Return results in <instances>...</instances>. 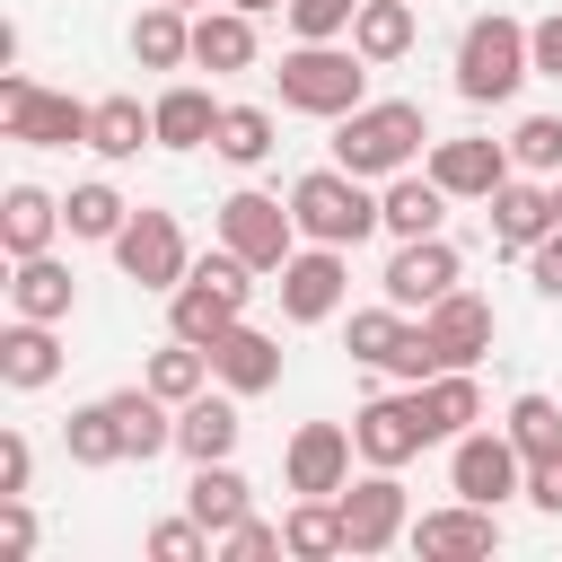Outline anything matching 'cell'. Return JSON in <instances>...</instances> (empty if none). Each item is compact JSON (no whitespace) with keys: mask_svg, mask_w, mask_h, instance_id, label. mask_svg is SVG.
<instances>
[{"mask_svg":"<svg viewBox=\"0 0 562 562\" xmlns=\"http://www.w3.org/2000/svg\"><path fill=\"white\" fill-rule=\"evenodd\" d=\"M351 439H360V465H413L430 448V413H422V386L413 395H369L351 413Z\"/></svg>","mask_w":562,"mask_h":562,"instance_id":"cell-12","label":"cell"},{"mask_svg":"<svg viewBox=\"0 0 562 562\" xmlns=\"http://www.w3.org/2000/svg\"><path fill=\"white\" fill-rule=\"evenodd\" d=\"M439 220H448V184L439 176H386V193H378V228H395V237H439Z\"/></svg>","mask_w":562,"mask_h":562,"instance_id":"cell-22","label":"cell"},{"mask_svg":"<svg viewBox=\"0 0 562 562\" xmlns=\"http://www.w3.org/2000/svg\"><path fill=\"white\" fill-rule=\"evenodd\" d=\"M193 61L202 70H246L255 61V18L228 0V9H193Z\"/></svg>","mask_w":562,"mask_h":562,"instance_id":"cell-28","label":"cell"},{"mask_svg":"<svg viewBox=\"0 0 562 562\" xmlns=\"http://www.w3.org/2000/svg\"><path fill=\"white\" fill-rule=\"evenodd\" d=\"M334 509H342L351 553H386V544H404V536H413V501H404L395 465H369L360 483H342V492H334Z\"/></svg>","mask_w":562,"mask_h":562,"instance_id":"cell-8","label":"cell"},{"mask_svg":"<svg viewBox=\"0 0 562 562\" xmlns=\"http://www.w3.org/2000/svg\"><path fill=\"white\" fill-rule=\"evenodd\" d=\"M237 9H246V18H263V9H281V0H237Z\"/></svg>","mask_w":562,"mask_h":562,"instance_id":"cell-49","label":"cell"},{"mask_svg":"<svg viewBox=\"0 0 562 562\" xmlns=\"http://www.w3.org/2000/svg\"><path fill=\"white\" fill-rule=\"evenodd\" d=\"M527 281H536V290H544V299H562V228H553V237H536V246H527Z\"/></svg>","mask_w":562,"mask_h":562,"instance_id":"cell-46","label":"cell"},{"mask_svg":"<svg viewBox=\"0 0 562 562\" xmlns=\"http://www.w3.org/2000/svg\"><path fill=\"white\" fill-rule=\"evenodd\" d=\"M386 378H404V386H422V378H439V342L413 325L404 342H395V360H386Z\"/></svg>","mask_w":562,"mask_h":562,"instance_id":"cell-43","label":"cell"},{"mask_svg":"<svg viewBox=\"0 0 562 562\" xmlns=\"http://www.w3.org/2000/svg\"><path fill=\"white\" fill-rule=\"evenodd\" d=\"M501 430L518 439V457H527V465H544V457H562V404H553V395H518Z\"/></svg>","mask_w":562,"mask_h":562,"instance_id":"cell-37","label":"cell"},{"mask_svg":"<svg viewBox=\"0 0 562 562\" xmlns=\"http://www.w3.org/2000/svg\"><path fill=\"white\" fill-rule=\"evenodd\" d=\"M527 501H536L544 518H562V457H544V465H527Z\"/></svg>","mask_w":562,"mask_h":562,"instance_id":"cell-48","label":"cell"},{"mask_svg":"<svg viewBox=\"0 0 562 562\" xmlns=\"http://www.w3.org/2000/svg\"><path fill=\"white\" fill-rule=\"evenodd\" d=\"M351 44H360L369 61H404V53H413V0H360Z\"/></svg>","mask_w":562,"mask_h":562,"instance_id":"cell-34","label":"cell"},{"mask_svg":"<svg viewBox=\"0 0 562 562\" xmlns=\"http://www.w3.org/2000/svg\"><path fill=\"white\" fill-rule=\"evenodd\" d=\"M149 140H158V114L140 97H97V114H88V149L97 158H140Z\"/></svg>","mask_w":562,"mask_h":562,"instance_id":"cell-29","label":"cell"},{"mask_svg":"<svg viewBox=\"0 0 562 562\" xmlns=\"http://www.w3.org/2000/svg\"><path fill=\"white\" fill-rule=\"evenodd\" d=\"M176 9H202V0H176Z\"/></svg>","mask_w":562,"mask_h":562,"instance_id":"cell-51","label":"cell"},{"mask_svg":"<svg viewBox=\"0 0 562 562\" xmlns=\"http://www.w3.org/2000/svg\"><path fill=\"white\" fill-rule=\"evenodd\" d=\"M220 246H228V255H246L255 272H281V263L299 255V211L246 184V193H228V202H220Z\"/></svg>","mask_w":562,"mask_h":562,"instance_id":"cell-7","label":"cell"},{"mask_svg":"<svg viewBox=\"0 0 562 562\" xmlns=\"http://www.w3.org/2000/svg\"><path fill=\"white\" fill-rule=\"evenodd\" d=\"M184 509H193L211 536H228V527L255 509V483H246L228 457H211V465H193V483H184Z\"/></svg>","mask_w":562,"mask_h":562,"instance_id":"cell-26","label":"cell"},{"mask_svg":"<svg viewBox=\"0 0 562 562\" xmlns=\"http://www.w3.org/2000/svg\"><path fill=\"white\" fill-rule=\"evenodd\" d=\"M281 536H290V553H299V562H334V553H351L342 509H334V501H316V492H299V509L281 518Z\"/></svg>","mask_w":562,"mask_h":562,"instance_id":"cell-33","label":"cell"},{"mask_svg":"<svg viewBox=\"0 0 562 562\" xmlns=\"http://www.w3.org/2000/svg\"><path fill=\"white\" fill-rule=\"evenodd\" d=\"M342 255H351V246H316V237H307V246L272 272V290H281V316H290V325H325V316L342 307V290H351V263H342Z\"/></svg>","mask_w":562,"mask_h":562,"instance_id":"cell-10","label":"cell"},{"mask_svg":"<svg viewBox=\"0 0 562 562\" xmlns=\"http://www.w3.org/2000/svg\"><path fill=\"white\" fill-rule=\"evenodd\" d=\"M422 334L439 342V369H474V360L492 351L501 316H492V299H474V290H448V299H430V307H422Z\"/></svg>","mask_w":562,"mask_h":562,"instance_id":"cell-16","label":"cell"},{"mask_svg":"<svg viewBox=\"0 0 562 562\" xmlns=\"http://www.w3.org/2000/svg\"><path fill=\"white\" fill-rule=\"evenodd\" d=\"M281 18H290L299 44H342L351 18H360V0H281Z\"/></svg>","mask_w":562,"mask_h":562,"instance_id":"cell-39","label":"cell"},{"mask_svg":"<svg viewBox=\"0 0 562 562\" xmlns=\"http://www.w3.org/2000/svg\"><path fill=\"white\" fill-rule=\"evenodd\" d=\"M70 307H79L70 263H53V255H18V272H9V316H44V325H61Z\"/></svg>","mask_w":562,"mask_h":562,"instance_id":"cell-23","label":"cell"},{"mask_svg":"<svg viewBox=\"0 0 562 562\" xmlns=\"http://www.w3.org/2000/svg\"><path fill=\"white\" fill-rule=\"evenodd\" d=\"M404 544H413L422 562H492V553H501V509H483V501H448V509H422Z\"/></svg>","mask_w":562,"mask_h":562,"instance_id":"cell-13","label":"cell"},{"mask_svg":"<svg viewBox=\"0 0 562 562\" xmlns=\"http://www.w3.org/2000/svg\"><path fill=\"white\" fill-rule=\"evenodd\" d=\"M553 228H562V176H553Z\"/></svg>","mask_w":562,"mask_h":562,"instance_id":"cell-50","label":"cell"},{"mask_svg":"<svg viewBox=\"0 0 562 562\" xmlns=\"http://www.w3.org/2000/svg\"><path fill=\"white\" fill-rule=\"evenodd\" d=\"M369 70H378V61H369L360 44H299V53L281 61V105L342 123L351 105H369Z\"/></svg>","mask_w":562,"mask_h":562,"instance_id":"cell-4","label":"cell"},{"mask_svg":"<svg viewBox=\"0 0 562 562\" xmlns=\"http://www.w3.org/2000/svg\"><path fill=\"white\" fill-rule=\"evenodd\" d=\"M132 61H140V70H184V61H193V9L149 0V9L132 18Z\"/></svg>","mask_w":562,"mask_h":562,"instance_id":"cell-25","label":"cell"},{"mask_svg":"<svg viewBox=\"0 0 562 562\" xmlns=\"http://www.w3.org/2000/svg\"><path fill=\"white\" fill-rule=\"evenodd\" d=\"M26 483H35V448L26 430H0V501H26Z\"/></svg>","mask_w":562,"mask_h":562,"instance_id":"cell-44","label":"cell"},{"mask_svg":"<svg viewBox=\"0 0 562 562\" xmlns=\"http://www.w3.org/2000/svg\"><path fill=\"white\" fill-rule=\"evenodd\" d=\"M509 167H518L509 140H474V132L465 140H430V176L448 184V202H492L509 184Z\"/></svg>","mask_w":562,"mask_h":562,"instance_id":"cell-17","label":"cell"},{"mask_svg":"<svg viewBox=\"0 0 562 562\" xmlns=\"http://www.w3.org/2000/svg\"><path fill=\"white\" fill-rule=\"evenodd\" d=\"M220 553H228V562H272V553H290V536H281V527H263V518L246 509V518L220 536Z\"/></svg>","mask_w":562,"mask_h":562,"instance_id":"cell-42","label":"cell"},{"mask_svg":"<svg viewBox=\"0 0 562 562\" xmlns=\"http://www.w3.org/2000/svg\"><path fill=\"white\" fill-rule=\"evenodd\" d=\"M422 413H430V439H465V430L483 422V386H474V369H439V378H422Z\"/></svg>","mask_w":562,"mask_h":562,"instance_id":"cell-31","label":"cell"},{"mask_svg":"<svg viewBox=\"0 0 562 562\" xmlns=\"http://www.w3.org/2000/svg\"><path fill=\"white\" fill-rule=\"evenodd\" d=\"M53 378H61V342H53V325H44V316H9V325H0V386L35 395V386H53Z\"/></svg>","mask_w":562,"mask_h":562,"instance_id":"cell-19","label":"cell"},{"mask_svg":"<svg viewBox=\"0 0 562 562\" xmlns=\"http://www.w3.org/2000/svg\"><path fill=\"white\" fill-rule=\"evenodd\" d=\"M237 430H246V422H237V395H228V386H220V395L202 386L193 404H176V448H184L193 465L228 457V448H237Z\"/></svg>","mask_w":562,"mask_h":562,"instance_id":"cell-24","label":"cell"},{"mask_svg":"<svg viewBox=\"0 0 562 562\" xmlns=\"http://www.w3.org/2000/svg\"><path fill=\"white\" fill-rule=\"evenodd\" d=\"M422 140H430V114H422L413 97H369V105H351V114L334 123V167L386 184V176H404V167L422 158Z\"/></svg>","mask_w":562,"mask_h":562,"instance_id":"cell-1","label":"cell"},{"mask_svg":"<svg viewBox=\"0 0 562 562\" xmlns=\"http://www.w3.org/2000/svg\"><path fill=\"white\" fill-rule=\"evenodd\" d=\"M457 246L448 237H395V255H386V272H378V290L413 316V307H430V299H448L457 290Z\"/></svg>","mask_w":562,"mask_h":562,"instance_id":"cell-14","label":"cell"},{"mask_svg":"<svg viewBox=\"0 0 562 562\" xmlns=\"http://www.w3.org/2000/svg\"><path fill=\"white\" fill-rule=\"evenodd\" d=\"M351 457H360L351 422H299V430H290V457H281V474H290V492H316V501H334V492L351 483Z\"/></svg>","mask_w":562,"mask_h":562,"instance_id":"cell-15","label":"cell"},{"mask_svg":"<svg viewBox=\"0 0 562 562\" xmlns=\"http://www.w3.org/2000/svg\"><path fill=\"white\" fill-rule=\"evenodd\" d=\"M448 483H457V501L501 509L509 492H527V457H518L509 430H465V439L448 448Z\"/></svg>","mask_w":562,"mask_h":562,"instance_id":"cell-11","label":"cell"},{"mask_svg":"<svg viewBox=\"0 0 562 562\" xmlns=\"http://www.w3.org/2000/svg\"><path fill=\"white\" fill-rule=\"evenodd\" d=\"M61 220H70V237H123V220H132V202L114 193V184H70L61 193Z\"/></svg>","mask_w":562,"mask_h":562,"instance_id":"cell-36","label":"cell"},{"mask_svg":"<svg viewBox=\"0 0 562 562\" xmlns=\"http://www.w3.org/2000/svg\"><path fill=\"white\" fill-rule=\"evenodd\" d=\"M211 149H220L228 167H263L281 140H272V114H263V105H220V132H211Z\"/></svg>","mask_w":562,"mask_h":562,"instance_id":"cell-35","label":"cell"},{"mask_svg":"<svg viewBox=\"0 0 562 562\" xmlns=\"http://www.w3.org/2000/svg\"><path fill=\"white\" fill-rule=\"evenodd\" d=\"M114 263H123V281H132V290H176V281L193 272L176 211H132V220H123V237H114Z\"/></svg>","mask_w":562,"mask_h":562,"instance_id":"cell-9","label":"cell"},{"mask_svg":"<svg viewBox=\"0 0 562 562\" xmlns=\"http://www.w3.org/2000/svg\"><path fill=\"white\" fill-rule=\"evenodd\" d=\"M290 211H299V237H316V246H360L378 228V193L351 167H307L290 184Z\"/></svg>","mask_w":562,"mask_h":562,"instance_id":"cell-5","label":"cell"},{"mask_svg":"<svg viewBox=\"0 0 562 562\" xmlns=\"http://www.w3.org/2000/svg\"><path fill=\"white\" fill-rule=\"evenodd\" d=\"M518 79H536L527 26H518V18H501V9L465 18V35H457V97H465V105H509V97H518Z\"/></svg>","mask_w":562,"mask_h":562,"instance_id":"cell-3","label":"cell"},{"mask_svg":"<svg viewBox=\"0 0 562 562\" xmlns=\"http://www.w3.org/2000/svg\"><path fill=\"white\" fill-rule=\"evenodd\" d=\"M509 158H518L527 176H562V114H527V123L509 132Z\"/></svg>","mask_w":562,"mask_h":562,"instance_id":"cell-40","label":"cell"},{"mask_svg":"<svg viewBox=\"0 0 562 562\" xmlns=\"http://www.w3.org/2000/svg\"><path fill=\"white\" fill-rule=\"evenodd\" d=\"M88 114L97 105H79V97H61V88H35V79H0V123H9V140L18 149H88Z\"/></svg>","mask_w":562,"mask_h":562,"instance_id":"cell-6","label":"cell"},{"mask_svg":"<svg viewBox=\"0 0 562 562\" xmlns=\"http://www.w3.org/2000/svg\"><path fill=\"white\" fill-rule=\"evenodd\" d=\"M0 553H9V562L35 553V509H26V501H0Z\"/></svg>","mask_w":562,"mask_h":562,"instance_id":"cell-45","label":"cell"},{"mask_svg":"<svg viewBox=\"0 0 562 562\" xmlns=\"http://www.w3.org/2000/svg\"><path fill=\"white\" fill-rule=\"evenodd\" d=\"M211 369H220V386L228 395H263V386H281V342L263 334V325H228L220 342H211Z\"/></svg>","mask_w":562,"mask_h":562,"instance_id":"cell-18","label":"cell"},{"mask_svg":"<svg viewBox=\"0 0 562 562\" xmlns=\"http://www.w3.org/2000/svg\"><path fill=\"white\" fill-rule=\"evenodd\" d=\"M527 53H536V79H562V9L527 26Z\"/></svg>","mask_w":562,"mask_h":562,"instance_id":"cell-47","label":"cell"},{"mask_svg":"<svg viewBox=\"0 0 562 562\" xmlns=\"http://www.w3.org/2000/svg\"><path fill=\"white\" fill-rule=\"evenodd\" d=\"M246 299H255V263L220 246V255H202V263L167 290V334H184V342H202V351H211V342L246 316Z\"/></svg>","mask_w":562,"mask_h":562,"instance_id":"cell-2","label":"cell"},{"mask_svg":"<svg viewBox=\"0 0 562 562\" xmlns=\"http://www.w3.org/2000/svg\"><path fill=\"white\" fill-rule=\"evenodd\" d=\"M149 553H158V562H202V553H220V536L184 509V518H158V527H149Z\"/></svg>","mask_w":562,"mask_h":562,"instance_id":"cell-41","label":"cell"},{"mask_svg":"<svg viewBox=\"0 0 562 562\" xmlns=\"http://www.w3.org/2000/svg\"><path fill=\"white\" fill-rule=\"evenodd\" d=\"M492 246H509V255H527L536 237H553V184H527V176H509L492 202Z\"/></svg>","mask_w":562,"mask_h":562,"instance_id":"cell-20","label":"cell"},{"mask_svg":"<svg viewBox=\"0 0 562 562\" xmlns=\"http://www.w3.org/2000/svg\"><path fill=\"white\" fill-rule=\"evenodd\" d=\"M61 228H70V220H61V202H53L44 184H9V193H0V246H9V263H18V255H53Z\"/></svg>","mask_w":562,"mask_h":562,"instance_id":"cell-21","label":"cell"},{"mask_svg":"<svg viewBox=\"0 0 562 562\" xmlns=\"http://www.w3.org/2000/svg\"><path fill=\"white\" fill-rule=\"evenodd\" d=\"M404 334H413V325H404V307L386 299V307H360V316H351V334H342V351H351L360 369H386Z\"/></svg>","mask_w":562,"mask_h":562,"instance_id":"cell-38","label":"cell"},{"mask_svg":"<svg viewBox=\"0 0 562 562\" xmlns=\"http://www.w3.org/2000/svg\"><path fill=\"white\" fill-rule=\"evenodd\" d=\"M149 114H158V149H211V132H220V97L211 88H167Z\"/></svg>","mask_w":562,"mask_h":562,"instance_id":"cell-30","label":"cell"},{"mask_svg":"<svg viewBox=\"0 0 562 562\" xmlns=\"http://www.w3.org/2000/svg\"><path fill=\"white\" fill-rule=\"evenodd\" d=\"M61 448H70V465H132V439H123V413H114V395L79 404V413L61 422Z\"/></svg>","mask_w":562,"mask_h":562,"instance_id":"cell-27","label":"cell"},{"mask_svg":"<svg viewBox=\"0 0 562 562\" xmlns=\"http://www.w3.org/2000/svg\"><path fill=\"white\" fill-rule=\"evenodd\" d=\"M140 378H149V386H158L167 404H193V395H202V386H211L220 369H211V351H202V342L167 334V351H149V369H140Z\"/></svg>","mask_w":562,"mask_h":562,"instance_id":"cell-32","label":"cell"}]
</instances>
